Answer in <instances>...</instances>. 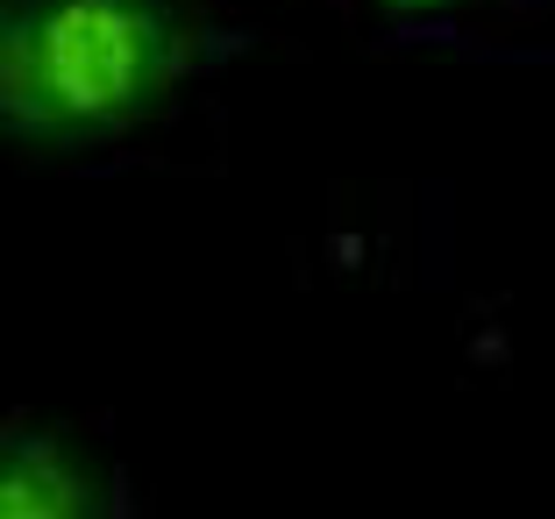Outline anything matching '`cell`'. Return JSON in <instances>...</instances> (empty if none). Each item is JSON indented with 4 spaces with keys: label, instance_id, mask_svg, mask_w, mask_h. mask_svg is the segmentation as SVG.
Here are the masks:
<instances>
[{
    "label": "cell",
    "instance_id": "3",
    "mask_svg": "<svg viewBox=\"0 0 555 519\" xmlns=\"http://www.w3.org/2000/svg\"><path fill=\"white\" fill-rule=\"evenodd\" d=\"M392 22H427V15H456V8H485V0H363Z\"/></svg>",
    "mask_w": 555,
    "mask_h": 519
},
{
    "label": "cell",
    "instance_id": "1",
    "mask_svg": "<svg viewBox=\"0 0 555 519\" xmlns=\"http://www.w3.org/2000/svg\"><path fill=\"white\" fill-rule=\"evenodd\" d=\"M221 50L199 0H8L0 129L36 157H79L157 121Z\"/></svg>",
    "mask_w": 555,
    "mask_h": 519
},
{
    "label": "cell",
    "instance_id": "2",
    "mask_svg": "<svg viewBox=\"0 0 555 519\" xmlns=\"http://www.w3.org/2000/svg\"><path fill=\"white\" fill-rule=\"evenodd\" d=\"M0 512L8 519H129L135 491L121 463L65 427L15 420L0 434Z\"/></svg>",
    "mask_w": 555,
    "mask_h": 519
}]
</instances>
